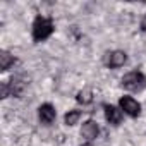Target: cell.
<instances>
[{"label": "cell", "mask_w": 146, "mask_h": 146, "mask_svg": "<svg viewBox=\"0 0 146 146\" xmlns=\"http://www.w3.org/2000/svg\"><path fill=\"white\" fill-rule=\"evenodd\" d=\"M79 119H81V112L79 110H69L65 113V117H64V124L72 127V125H76L79 122Z\"/></svg>", "instance_id": "obj_10"}, {"label": "cell", "mask_w": 146, "mask_h": 146, "mask_svg": "<svg viewBox=\"0 0 146 146\" xmlns=\"http://www.w3.org/2000/svg\"><path fill=\"white\" fill-rule=\"evenodd\" d=\"M141 31L143 33H146V14L143 16V19H141Z\"/></svg>", "instance_id": "obj_11"}, {"label": "cell", "mask_w": 146, "mask_h": 146, "mask_svg": "<svg viewBox=\"0 0 146 146\" xmlns=\"http://www.w3.org/2000/svg\"><path fill=\"white\" fill-rule=\"evenodd\" d=\"M119 108L129 117H139V113H141V103L127 95L119 100Z\"/></svg>", "instance_id": "obj_3"}, {"label": "cell", "mask_w": 146, "mask_h": 146, "mask_svg": "<svg viewBox=\"0 0 146 146\" xmlns=\"http://www.w3.org/2000/svg\"><path fill=\"white\" fill-rule=\"evenodd\" d=\"M55 117H57V110H55V107H53L52 103H43V105H40V108H38V119H40L41 124L50 125V124L55 120Z\"/></svg>", "instance_id": "obj_4"}, {"label": "cell", "mask_w": 146, "mask_h": 146, "mask_svg": "<svg viewBox=\"0 0 146 146\" xmlns=\"http://www.w3.org/2000/svg\"><path fill=\"white\" fill-rule=\"evenodd\" d=\"M103 110H105V119L108 124L112 125H119L122 122V117H124V112L113 105H103Z\"/></svg>", "instance_id": "obj_6"}, {"label": "cell", "mask_w": 146, "mask_h": 146, "mask_svg": "<svg viewBox=\"0 0 146 146\" xmlns=\"http://www.w3.org/2000/svg\"><path fill=\"white\" fill-rule=\"evenodd\" d=\"M122 88L127 91H141L146 88V76L141 70H131L122 78Z\"/></svg>", "instance_id": "obj_2"}, {"label": "cell", "mask_w": 146, "mask_h": 146, "mask_svg": "<svg viewBox=\"0 0 146 146\" xmlns=\"http://www.w3.org/2000/svg\"><path fill=\"white\" fill-rule=\"evenodd\" d=\"M98 134H100V127H98V124H96L95 120H86V122L83 124V127H81V136H83L86 141L96 139Z\"/></svg>", "instance_id": "obj_7"}, {"label": "cell", "mask_w": 146, "mask_h": 146, "mask_svg": "<svg viewBox=\"0 0 146 146\" xmlns=\"http://www.w3.org/2000/svg\"><path fill=\"white\" fill-rule=\"evenodd\" d=\"M107 55H108L107 57V65L110 69H119L127 62V53L122 52V50H113V52H110Z\"/></svg>", "instance_id": "obj_5"}, {"label": "cell", "mask_w": 146, "mask_h": 146, "mask_svg": "<svg viewBox=\"0 0 146 146\" xmlns=\"http://www.w3.org/2000/svg\"><path fill=\"white\" fill-rule=\"evenodd\" d=\"M14 64H16V58L9 52H2V53H0V70H2V72L9 70L11 65H14Z\"/></svg>", "instance_id": "obj_8"}, {"label": "cell", "mask_w": 146, "mask_h": 146, "mask_svg": "<svg viewBox=\"0 0 146 146\" xmlns=\"http://www.w3.org/2000/svg\"><path fill=\"white\" fill-rule=\"evenodd\" d=\"M55 26H53V21L50 17H45V16H38L33 23V40L36 43L40 41H45L52 36Z\"/></svg>", "instance_id": "obj_1"}, {"label": "cell", "mask_w": 146, "mask_h": 146, "mask_svg": "<svg viewBox=\"0 0 146 146\" xmlns=\"http://www.w3.org/2000/svg\"><path fill=\"white\" fill-rule=\"evenodd\" d=\"M76 102L81 103V105H90V103L93 102V91L88 90V88L78 91V95H76Z\"/></svg>", "instance_id": "obj_9"}]
</instances>
